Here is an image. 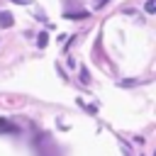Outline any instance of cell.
<instances>
[{"instance_id": "1", "label": "cell", "mask_w": 156, "mask_h": 156, "mask_svg": "<svg viewBox=\"0 0 156 156\" xmlns=\"http://www.w3.org/2000/svg\"><path fill=\"white\" fill-rule=\"evenodd\" d=\"M0 27H12V15L10 12H0Z\"/></svg>"}, {"instance_id": "2", "label": "cell", "mask_w": 156, "mask_h": 156, "mask_svg": "<svg viewBox=\"0 0 156 156\" xmlns=\"http://www.w3.org/2000/svg\"><path fill=\"white\" fill-rule=\"evenodd\" d=\"M37 44H39L41 49L46 46V32H39V39H37Z\"/></svg>"}, {"instance_id": "3", "label": "cell", "mask_w": 156, "mask_h": 156, "mask_svg": "<svg viewBox=\"0 0 156 156\" xmlns=\"http://www.w3.org/2000/svg\"><path fill=\"white\" fill-rule=\"evenodd\" d=\"M154 7H156V0H149V2H146V12L154 15Z\"/></svg>"}]
</instances>
